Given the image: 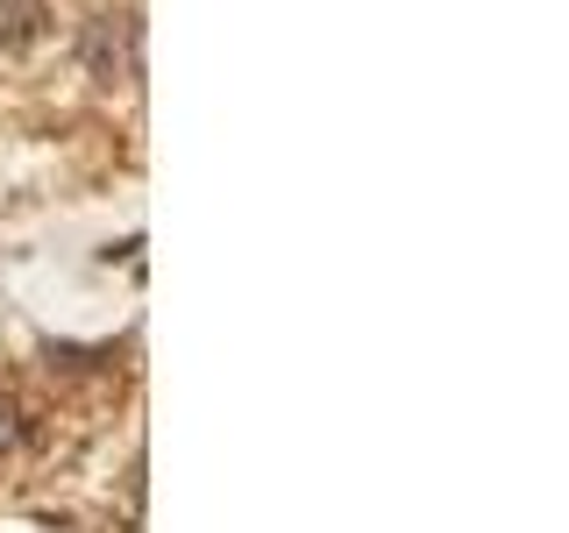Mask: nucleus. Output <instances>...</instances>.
Returning <instances> with one entry per match:
<instances>
[{
	"instance_id": "f03ea898",
	"label": "nucleus",
	"mask_w": 569,
	"mask_h": 533,
	"mask_svg": "<svg viewBox=\"0 0 569 533\" xmlns=\"http://www.w3.org/2000/svg\"><path fill=\"white\" fill-rule=\"evenodd\" d=\"M0 14H8V43H29L36 36V0H0Z\"/></svg>"
},
{
	"instance_id": "f257e3e1",
	"label": "nucleus",
	"mask_w": 569,
	"mask_h": 533,
	"mask_svg": "<svg viewBox=\"0 0 569 533\" xmlns=\"http://www.w3.org/2000/svg\"><path fill=\"white\" fill-rule=\"evenodd\" d=\"M86 50H93V71L100 79H129V22H121V14H100L93 22V36H86Z\"/></svg>"
},
{
	"instance_id": "7ed1b4c3",
	"label": "nucleus",
	"mask_w": 569,
	"mask_h": 533,
	"mask_svg": "<svg viewBox=\"0 0 569 533\" xmlns=\"http://www.w3.org/2000/svg\"><path fill=\"white\" fill-rule=\"evenodd\" d=\"M8 441H14V405L0 399V449H8Z\"/></svg>"
}]
</instances>
